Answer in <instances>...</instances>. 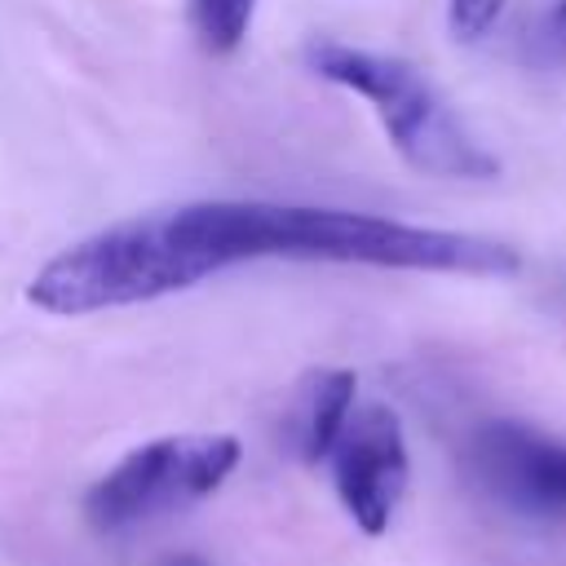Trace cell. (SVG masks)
Here are the masks:
<instances>
[{"label": "cell", "mask_w": 566, "mask_h": 566, "mask_svg": "<svg viewBox=\"0 0 566 566\" xmlns=\"http://www.w3.org/2000/svg\"><path fill=\"white\" fill-rule=\"evenodd\" d=\"M539 49L553 57V62H566V0H557L539 27Z\"/></svg>", "instance_id": "30bf717a"}, {"label": "cell", "mask_w": 566, "mask_h": 566, "mask_svg": "<svg viewBox=\"0 0 566 566\" xmlns=\"http://www.w3.org/2000/svg\"><path fill=\"white\" fill-rule=\"evenodd\" d=\"M473 482L526 517H566V438L522 420H486L469 438Z\"/></svg>", "instance_id": "8992f818"}, {"label": "cell", "mask_w": 566, "mask_h": 566, "mask_svg": "<svg viewBox=\"0 0 566 566\" xmlns=\"http://www.w3.org/2000/svg\"><path fill=\"white\" fill-rule=\"evenodd\" d=\"M159 566H208L199 553H172V557H164Z\"/></svg>", "instance_id": "8fae6325"}, {"label": "cell", "mask_w": 566, "mask_h": 566, "mask_svg": "<svg viewBox=\"0 0 566 566\" xmlns=\"http://www.w3.org/2000/svg\"><path fill=\"white\" fill-rule=\"evenodd\" d=\"M243 447L234 433H168L119 455L88 491L84 517L93 531L115 535L186 504L208 500L239 469Z\"/></svg>", "instance_id": "277c9868"}, {"label": "cell", "mask_w": 566, "mask_h": 566, "mask_svg": "<svg viewBox=\"0 0 566 566\" xmlns=\"http://www.w3.org/2000/svg\"><path fill=\"white\" fill-rule=\"evenodd\" d=\"M327 469L349 522L363 535H385L411 478V455L398 411L385 402H354L336 447L327 451Z\"/></svg>", "instance_id": "5b68a950"}, {"label": "cell", "mask_w": 566, "mask_h": 566, "mask_svg": "<svg viewBox=\"0 0 566 566\" xmlns=\"http://www.w3.org/2000/svg\"><path fill=\"white\" fill-rule=\"evenodd\" d=\"M177 212L217 270H230L239 261H327L469 279H504L522 270L517 252L500 239L411 226L376 212L270 199H199L177 203Z\"/></svg>", "instance_id": "6da1fadb"}, {"label": "cell", "mask_w": 566, "mask_h": 566, "mask_svg": "<svg viewBox=\"0 0 566 566\" xmlns=\"http://www.w3.org/2000/svg\"><path fill=\"white\" fill-rule=\"evenodd\" d=\"M305 66L318 80L367 102L389 146L416 172L447 181H486L500 172V159L469 133V124L451 111V102L433 88V80L407 57L358 49L345 40H310Z\"/></svg>", "instance_id": "3957f363"}, {"label": "cell", "mask_w": 566, "mask_h": 566, "mask_svg": "<svg viewBox=\"0 0 566 566\" xmlns=\"http://www.w3.org/2000/svg\"><path fill=\"white\" fill-rule=\"evenodd\" d=\"M354 402H358V376L349 367H318L296 385L287 411V438L301 464H327V451L336 447Z\"/></svg>", "instance_id": "52a82bcc"}, {"label": "cell", "mask_w": 566, "mask_h": 566, "mask_svg": "<svg viewBox=\"0 0 566 566\" xmlns=\"http://www.w3.org/2000/svg\"><path fill=\"white\" fill-rule=\"evenodd\" d=\"M504 13V0H447V27L455 40H482Z\"/></svg>", "instance_id": "9c48e42d"}, {"label": "cell", "mask_w": 566, "mask_h": 566, "mask_svg": "<svg viewBox=\"0 0 566 566\" xmlns=\"http://www.w3.org/2000/svg\"><path fill=\"white\" fill-rule=\"evenodd\" d=\"M212 274L217 265L186 234L177 208H159L93 230L80 243L49 256L31 274L27 301L57 318H84L190 292Z\"/></svg>", "instance_id": "7a4b0ae2"}, {"label": "cell", "mask_w": 566, "mask_h": 566, "mask_svg": "<svg viewBox=\"0 0 566 566\" xmlns=\"http://www.w3.org/2000/svg\"><path fill=\"white\" fill-rule=\"evenodd\" d=\"M186 18L203 53L230 57L252 31L256 0H186Z\"/></svg>", "instance_id": "ba28073f"}]
</instances>
